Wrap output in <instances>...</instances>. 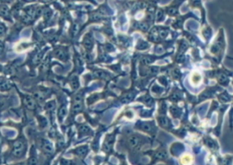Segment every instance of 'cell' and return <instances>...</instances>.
I'll return each mask as SVG.
<instances>
[{
    "label": "cell",
    "mask_w": 233,
    "mask_h": 165,
    "mask_svg": "<svg viewBox=\"0 0 233 165\" xmlns=\"http://www.w3.org/2000/svg\"><path fill=\"white\" fill-rule=\"evenodd\" d=\"M25 145L22 140L18 139L13 143L12 154L14 156L19 158L22 156L25 151Z\"/></svg>",
    "instance_id": "cell-1"
},
{
    "label": "cell",
    "mask_w": 233,
    "mask_h": 165,
    "mask_svg": "<svg viewBox=\"0 0 233 165\" xmlns=\"http://www.w3.org/2000/svg\"><path fill=\"white\" fill-rule=\"evenodd\" d=\"M0 17L4 19L11 20V13L8 6L5 4H0Z\"/></svg>",
    "instance_id": "cell-2"
},
{
    "label": "cell",
    "mask_w": 233,
    "mask_h": 165,
    "mask_svg": "<svg viewBox=\"0 0 233 165\" xmlns=\"http://www.w3.org/2000/svg\"><path fill=\"white\" fill-rule=\"evenodd\" d=\"M24 103H25L26 107L29 110H35L37 108L36 99L34 97L26 96L24 99Z\"/></svg>",
    "instance_id": "cell-3"
},
{
    "label": "cell",
    "mask_w": 233,
    "mask_h": 165,
    "mask_svg": "<svg viewBox=\"0 0 233 165\" xmlns=\"http://www.w3.org/2000/svg\"><path fill=\"white\" fill-rule=\"evenodd\" d=\"M12 84L10 81L4 78H0V91H7L12 88Z\"/></svg>",
    "instance_id": "cell-4"
},
{
    "label": "cell",
    "mask_w": 233,
    "mask_h": 165,
    "mask_svg": "<svg viewBox=\"0 0 233 165\" xmlns=\"http://www.w3.org/2000/svg\"><path fill=\"white\" fill-rule=\"evenodd\" d=\"M42 148L44 152L48 154H51L53 152V145L51 143L49 142V141L45 140V139L42 141Z\"/></svg>",
    "instance_id": "cell-5"
},
{
    "label": "cell",
    "mask_w": 233,
    "mask_h": 165,
    "mask_svg": "<svg viewBox=\"0 0 233 165\" xmlns=\"http://www.w3.org/2000/svg\"><path fill=\"white\" fill-rule=\"evenodd\" d=\"M53 54H54V56L56 58H57L58 59H60L61 61H66L67 60V54L62 49H60V48L55 49L54 50V52H53Z\"/></svg>",
    "instance_id": "cell-6"
},
{
    "label": "cell",
    "mask_w": 233,
    "mask_h": 165,
    "mask_svg": "<svg viewBox=\"0 0 233 165\" xmlns=\"http://www.w3.org/2000/svg\"><path fill=\"white\" fill-rule=\"evenodd\" d=\"M140 142L141 140L139 139V137L136 136V135H132V136H130L128 139V144L132 148L138 147V145L140 144Z\"/></svg>",
    "instance_id": "cell-7"
},
{
    "label": "cell",
    "mask_w": 233,
    "mask_h": 165,
    "mask_svg": "<svg viewBox=\"0 0 233 165\" xmlns=\"http://www.w3.org/2000/svg\"><path fill=\"white\" fill-rule=\"evenodd\" d=\"M87 151L88 150L87 146H81V147L78 148L75 150V153H76L78 156H80L81 157H85L86 156Z\"/></svg>",
    "instance_id": "cell-8"
},
{
    "label": "cell",
    "mask_w": 233,
    "mask_h": 165,
    "mask_svg": "<svg viewBox=\"0 0 233 165\" xmlns=\"http://www.w3.org/2000/svg\"><path fill=\"white\" fill-rule=\"evenodd\" d=\"M93 76H94L95 78H100L102 79H108V76L107 74L104 72V71H102V70H95L93 71Z\"/></svg>",
    "instance_id": "cell-9"
},
{
    "label": "cell",
    "mask_w": 233,
    "mask_h": 165,
    "mask_svg": "<svg viewBox=\"0 0 233 165\" xmlns=\"http://www.w3.org/2000/svg\"><path fill=\"white\" fill-rule=\"evenodd\" d=\"M83 110L82 102H74L72 107V112L74 114L79 113Z\"/></svg>",
    "instance_id": "cell-10"
},
{
    "label": "cell",
    "mask_w": 233,
    "mask_h": 165,
    "mask_svg": "<svg viewBox=\"0 0 233 165\" xmlns=\"http://www.w3.org/2000/svg\"><path fill=\"white\" fill-rule=\"evenodd\" d=\"M83 46H85V48L88 50H92L93 46V43L92 38L86 37L83 40Z\"/></svg>",
    "instance_id": "cell-11"
},
{
    "label": "cell",
    "mask_w": 233,
    "mask_h": 165,
    "mask_svg": "<svg viewBox=\"0 0 233 165\" xmlns=\"http://www.w3.org/2000/svg\"><path fill=\"white\" fill-rule=\"evenodd\" d=\"M34 97L38 101H42L46 98V95L43 91H36L34 93Z\"/></svg>",
    "instance_id": "cell-12"
},
{
    "label": "cell",
    "mask_w": 233,
    "mask_h": 165,
    "mask_svg": "<svg viewBox=\"0 0 233 165\" xmlns=\"http://www.w3.org/2000/svg\"><path fill=\"white\" fill-rule=\"evenodd\" d=\"M134 98V94L132 92H128L125 94L124 97L121 98V101L123 103H128L132 101Z\"/></svg>",
    "instance_id": "cell-13"
},
{
    "label": "cell",
    "mask_w": 233,
    "mask_h": 165,
    "mask_svg": "<svg viewBox=\"0 0 233 165\" xmlns=\"http://www.w3.org/2000/svg\"><path fill=\"white\" fill-rule=\"evenodd\" d=\"M141 129L146 132H151L153 130V127L151 124L148 123V122H143V123L141 124L140 125Z\"/></svg>",
    "instance_id": "cell-14"
},
{
    "label": "cell",
    "mask_w": 233,
    "mask_h": 165,
    "mask_svg": "<svg viewBox=\"0 0 233 165\" xmlns=\"http://www.w3.org/2000/svg\"><path fill=\"white\" fill-rule=\"evenodd\" d=\"M70 85L72 88V89L74 90H76L79 87V79L76 76H74L72 77L70 79Z\"/></svg>",
    "instance_id": "cell-15"
},
{
    "label": "cell",
    "mask_w": 233,
    "mask_h": 165,
    "mask_svg": "<svg viewBox=\"0 0 233 165\" xmlns=\"http://www.w3.org/2000/svg\"><path fill=\"white\" fill-rule=\"evenodd\" d=\"M67 115V110L65 106H61L58 111V117L59 119L61 120L63 118Z\"/></svg>",
    "instance_id": "cell-16"
},
{
    "label": "cell",
    "mask_w": 233,
    "mask_h": 165,
    "mask_svg": "<svg viewBox=\"0 0 233 165\" xmlns=\"http://www.w3.org/2000/svg\"><path fill=\"white\" fill-rule=\"evenodd\" d=\"M157 120H158V122L160 126H162L163 127H167L168 126V124H169V121H168V118H166V117H163V116L159 117L158 119H157Z\"/></svg>",
    "instance_id": "cell-17"
},
{
    "label": "cell",
    "mask_w": 233,
    "mask_h": 165,
    "mask_svg": "<svg viewBox=\"0 0 233 165\" xmlns=\"http://www.w3.org/2000/svg\"><path fill=\"white\" fill-rule=\"evenodd\" d=\"M155 158H157V159H160V160H164V159H166L168 157V154L165 151H157L156 154H155Z\"/></svg>",
    "instance_id": "cell-18"
},
{
    "label": "cell",
    "mask_w": 233,
    "mask_h": 165,
    "mask_svg": "<svg viewBox=\"0 0 233 165\" xmlns=\"http://www.w3.org/2000/svg\"><path fill=\"white\" fill-rule=\"evenodd\" d=\"M89 130V127L86 124H82L79 127V131L81 134H86Z\"/></svg>",
    "instance_id": "cell-19"
},
{
    "label": "cell",
    "mask_w": 233,
    "mask_h": 165,
    "mask_svg": "<svg viewBox=\"0 0 233 165\" xmlns=\"http://www.w3.org/2000/svg\"><path fill=\"white\" fill-rule=\"evenodd\" d=\"M55 102L52 101H49L47 103L46 105H45V109L48 111H52L55 110Z\"/></svg>",
    "instance_id": "cell-20"
},
{
    "label": "cell",
    "mask_w": 233,
    "mask_h": 165,
    "mask_svg": "<svg viewBox=\"0 0 233 165\" xmlns=\"http://www.w3.org/2000/svg\"><path fill=\"white\" fill-rule=\"evenodd\" d=\"M154 61V60L151 57H143L141 60V63L143 64V65H149V64L152 63Z\"/></svg>",
    "instance_id": "cell-21"
},
{
    "label": "cell",
    "mask_w": 233,
    "mask_h": 165,
    "mask_svg": "<svg viewBox=\"0 0 233 165\" xmlns=\"http://www.w3.org/2000/svg\"><path fill=\"white\" fill-rule=\"evenodd\" d=\"M43 55H44L43 52H40L35 56L33 59L34 64H36H36H38L39 63H40V61L42 59V57H43Z\"/></svg>",
    "instance_id": "cell-22"
},
{
    "label": "cell",
    "mask_w": 233,
    "mask_h": 165,
    "mask_svg": "<svg viewBox=\"0 0 233 165\" xmlns=\"http://www.w3.org/2000/svg\"><path fill=\"white\" fill-rule=\"evenodd\" d=\"M42 14H43V17L45 20H49L52 15V11L49 8H46L43 10Z\"/></svg>",
    "instance_id": "cell-23"
},
{
    "label": "cell",
    "mask_w": 233,
    "mask_h": 165,
    "mask_svg": "<svg viewBox=\"0 0 233 165\" xmlns=\"http://www.w3.org/2000/svg\"><path fill=\"white\" fill-rule=\"evenodd\" d=\"M148 46H149V45H148V44L147 43V42H144V41H141L138 43L137 46H136V48L138 49V50H144V49H146Z\"/></svg>",
    "instance_id": "cell-24"
},
{
    "label": "cell",
    "mask_w": 233,
    "mask_h": 165,
    "mask_svg": "<svg viewBox=\"0 0 233 165\" xmlns=\"http://www.w3.org/2000/svg\"><path fill=\"white\" fill-rule=\"evenodd\" d=\"M143 101L148 106H151L153 104V103H154L153 98L150 97V96H145V97H144Z\"/></svg>",
    "instance_id": "cell-25"
},
{
    "label": "cell",
    "mask_w": 233,
    "mask_h": 165,
    "mask_svg": "<svg viewBox=\"0 0 233 165\" xmlns=\"http://www.w3.org/2000/svg\"><path fill=\"white\" fill-rule=\"evenodd\" d=\"M7 28L4 23L0 22V37L4 36L6 33Z\"/></svg>",
    "instance_id": "cell-26"
},
{
    "label": "cell",
    "mask_w": 233,
    "mask_h": 165,
    "mask_svg": "<svg viewBox=\"0 0 233 165\" xmlns=\"http://www.w3.org/2000/svg\"><path fill=\"white\" fill-rule=\"evenodd\" d=\"M138 26L139 29H141L142 31H147L149 28V26H148V25H147V23H144V22L139 23L138 25Z\"/></svg>",
    "instance_id": "cell-27"
},
{
    "label": "cell",
    "mask_w": 233,
    "mask_h": 165,
    "mask_svg": "<svg viewBox=\"0 0 233 165\" xmlns=\"http://www.w3.org/2000/svg\"><path fill=\"white\" fill-rule=\"evenodd\" d=\"M37 162L38 161H37L36 158H35V157H31V158H29V159L28 160V164L30 165H35L37 164Z\"/></svg>",
    "instance_id": "cell-28"
},
{
    "label": "cell",
    "mask_w": 233,
    "mask_h": 165,
    "mask_svg": "<svg viewBox=\"0 0 233 165\" xmlns=\"http://www.w3.org/2000/svg\"><path fill=\"white\" fill-rule=\"evenodd\" d=\"M91 19L92 20H98L101 19V15L100 14H93L91 16Z\"/></svg>",
    "instance_id": "cell-29"
},
{
    "label": "cell",
    "mask_w": 233,
    "mask_h": 165,
    "mask_svg": "<svg viewBox=\"0 0 233 165\" xmlns=\"http://www.w3.org/2000/svg\"><path fill=\"white\" fill-rule=\"evenodd\" d=\"M159 71V68L157 67H151L149 69V72L151 74H156Z\"/></svg>",
    "instance_id": "cell-30"
},
{
    "label": "cell",
    "mask_w": 233,
    "mask_h": 165,
    "mask_svg": "<svg viewBox=\"0 0 233 165\" xmlns=\"http://www.w3.org/2000/svg\"><path fill=\"white\" fill-rule=\"evenodd\" d=\"M163 17V11L161 10H157V12L156 13V20H160Z\"/></svg>",
    "instance_id": "cell-31"
},
{
    "label": "cell",
    "mask_w": 233,
    "mask_h": 165,
    "mask_svg": "<svg viewBox=\"0 0 233 165\" xmlns=\"http://www.w3.org/2000/svg\"><path fill=\"white\" fill-rule=\"evenodd\" d=\"M40 124L42 125V127L46 126L47 125V120L45 119L44 118H43V117H40Z\"/></svg>",
    "instance_id": "cell-32"
},
{
    "label": "cell",
    "mask_w": 233,
    "mask_h": 165,
    "mask_svg": "<svg viewBox=\"0 0 233 165\" xmlns=\"http://www.w3.org/2000/svg\"><path fill=\"white\" fill-rule=\"evenodd\" d=\"M74 102H82L83 98L81 95H77L74 97Z\"/></svg>",
    "instance_id": "cell-33"
},
{
    "label": "cell",
    "mask_w": 233,
    "mask_h": 165,
    "mask_svg": "<svg viewBox=\"0 0 233 165\" xmlns=\"http://www.w3.org/2000/svg\"><path fill=\"white\" fill-rule=\"evenodd\" d=\"M103 149L105 151H110V150H111V145H110L109 144H108L106 142H105V143L104 144V146H103Z\"/></svg>",
    "instance_id": "cell-34"
},
{
    "label": "cell",
    "mask_w": 233,
    "mask_h": 165,
    "mask_svg": "<svg viewBox=\"0 0 233 165\" xmlns=\"http://www.w3.org/2000/svg\"><path fill=\"white\" fill-rule=\"evenodd\" d=\"M159 34H160V38H166V37L167 36L168 33H167V31H166L165 30H163V29H162L161 31H160Z\"/></svg>",
    "instance_id": "cell-35"
},
{
    "label": "cell",
    "mask_w": 233,
    "mask_h": 165,
    "mask_svg": "<svg viewBox=\"0 0 233 165\" xmlns=\"http://www.w3.org/2000/svg\"><path fill=\"white\" fill-rule=\"evenodd\" d=\"M4 50V44L2 42L0 41V56L3 54Z\"/></svg>",
    "instance_id": "cell-36"
},
{
    "label": "cell",
    "mask_w": 233,
    "mask_h": 165,
    "mask_svg": "<svg viewBox=\"0 0 233 165\" xmlns=\"http://www.w3.org/2000/svg\"><path fill=\"white\" fill-rule=\"evenodd\" d=\"M61 164H65V165H69V164H70V161L68 160H66V159H61Z\"/></svg>",
    "instance_id": "cell-37"
},
{
    "label": "cell",
    "mask_w": 233,
    "mask_h": 165,
    "mask_svg": "<svg viewBox=\"0 0 233 165\" xmlns=\"http://www.w3.org/2000/svg\"><path fill=\"white\" fill-rule=\"evenodd\" d=\"M173 76L175 77V78H176V79L179 78V71H178L177 70H176H176H174V71H173Z\"/></svg>",
    "instance_id": "cell-38"
},
{
    "label": "cell",
    "mask_w": 233,
    "mask_h": 165,
    "mask_svg": "<svg viewBox=\"0 0 233 165\" xmlns=\"http://www.w3.org/2000/svg\"><path fill=\"white\" fill-rule=\"evenodd\" d=\"M79 25H78L77 24H75V25L73 26V31H74V34H76L77 32L79 31Z\"/></svg>",
    "instance_id": "cell-39"
},
{
    "label": "cell",
    "mask_w": 233,
    "mask_h": 165,
    "mask_svg": "<svg viewBox=\"0 0 233 165\" xmlns=\"http://www.w3.org/2000/svg\"><path fill=\"white\" fill-rule=\"evenodd\" d=\"M24 3H31V2H34L36 1V0H21Z\"/></svg>",
    "instance_id": "cell-40"
},
{
    "label": "cell",
    "mask_w": 233,
    "mask_h": 165,
    "mask_svg": "<svg viewBox=\"0 0 233 165\" xmlns=\"http://www.w3.org/2000/svg\"><path fill=\"white\" fill-rule=\"evenodd\" d=\"M161 107H162L160 108V110H161V111H162V112H163V111H165L166 110H167V107H165L166 105L164 104H163V103H162V105Z\"/></svg>",
    "instance_id": "cell-41"
},
{
    "label": "cell",
    "mask_w": 233,
    "mask_h": 165,
    "mask_svg": "<svg viewBox=\"0 0 233 165\" xmlns=\"http://www.w3.org/2000/svg\"><path fill=\"white\" fill-rule=\"evenodd\" d=\"M63 141L61 140V139L59 141V142H58V145L60 146V147H61V146H63Z\"/></svg>",
    "instance_id": "cell-42"
},
{
    "label": "cell",
    "mask_w": 233,
    "mask_h": 165,
    "mask_svg": "<svg viewBox=\"0 0 233 165\" xmlns=\"http://www.w3.org/2000/svg\"><path fill=\"white\" fill-rule=\"evenodd\" d=\"M9 2L10 0H0V4H6Z\"/></svg>",
    "instance_id": "cell-43"
},
{
    "label": "cell",
    "mask_w": 233,
    "mask_h": 165,
    "mask_svg": "<svg viewBox=\"0 0 233 165\" xmlns=\"http://www.w3.org/2000/svg\"><path fill=\"white\" fill-rule=\"evenodd\" d=\"M39 1L42 2V3H47V2H49L52 1V0H39Z\"/></svg>",
    "instance_id": "cell-44"
},
{
    "label": "cell",
    "mask_w": 233,
    "mask_h": 165,
    "mask_svg": "<svg viewBox=\"0 0 233 165\" xmlns=\"http://www.w3.org/2000/svg\"><path fill=\"white\" fill-rule=\"evenodd\" d=\"M2 141H3V140H2V137L1 136V135H0V145H1V144H2Z\"/></svg>",
    "instance_id": "cell-45"
}]
</instances>
